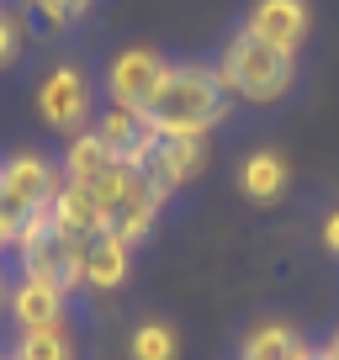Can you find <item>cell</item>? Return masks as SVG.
Listing matches in <instances>:
<instances>
[{"label":"cell","instance_id":"1","mask_svg":"<svg viewBox=\"0 0 339 360\" xmlns=\"http://www.w3.org/2000/svg\"><path fill=\"white\" fill-rule=\"evenodd\" d=\"M234 112V96L217 85L212 64H170L159 79L148 122L159 138H212Z\"/></svg>","mask_w":339,"mask_h":360},{"label":"cell","instance_id":"2","mask_svg":"<svg viewBox=\"0 0 339 360\" xmlns=\"http://www.w3.org/2000/svg\"><path fill=\"white\" fill-rule=\"evenodd\" d=\"M69 186H75V180H69ZM79 191L91 196V207H96V217H101L106 233H117L122 244H133V249L154 233L159 212H165L159 186L143 175V165H127V159L101 165L91 180H79Z\"/></svg>","mask_w":339,"mask_h":360},{"label":"cell","instance_id":"3","mask_svg":"<svg viewBox=\"0 0 339 360\" xmlns=\"http://www.w3.org/2000/svg\"><path fill=\"white\" fill-rule=\"evenodd\" d=\"M212 75L234 101L276 106V101H286L292 85H297V53H281V48L260 43L255 32L238 27V32L223 43V53L212 58Z\"/></svg>","mask_w":339,"mask_h":360},{"label":"cell","instance_id":"4","mask_svg":"<svg viewBox=\"0 0 339 360\" xmlns=\"http://www.w3.org/2000/svg\"><path fill=\"white\" fill-rule=\"evenodd\" d=\"M32 106H37L48 133H58V138L85 133V127L96 122V85H91V75H85V64H79V58L48 64L43 79H37V90H32Z\"/></svg>","mask_w":339,"mask_h":360},{"label":"cell","instance_id":"5","mask_svg":"<svg viewBox=\"0 0 339 360\" xmlns=\"http://www.w3.org/2000/svg\"><path fill=\"white\" fill-rule=\"evenodd\" d=\"M64 186V169L53 165L37 148H16V154L0 159V207L11 223H27L32 212H48Z\"/></svg>","mask_w":339,"mask_h":360},{"label":"cell","instance_id":"6","mask_svg":"<svg viewBox=\"0 0 339 360\" xmlns=\"http://www.w3.org/2000/svg\"><path fill=\"white\" fill-rule=\"evenodd\" d=\"M6 318L16 323V334L64 328L69 292L58 281H48V276H27V270H16V276H11V302H6Z\"/></svg>","mask_w":339,"mask_h":360},{"label":"cell","instance_id":"7","mask_svg":"<svg viewBox=\"0 0 339 360\" xmlns=\"http://www.w3.org/2000/svg\"><path fill=\"white\" fill-rule=\"evenodd\" d=\"M165 69H170V58L159 53V48H122V53L106 64V96H112V106L148 112Z\"/></svg>","mask_w":339,"mask_h":360},{"label":"cell","instance_id":"8","mask_svg":"<svg viewBox=\"0 0 339 360\" xmlns=\"http://www.w3.org/2000/svg\"><path fill=\"white\" fill-rule=\"evenodd\" d=\"M202 169H207V138H159V143L148 148V159H143V175L159 186L165 202L175 191H186Z\"/></svg>","mask_w":339,"mask_h":360},{"label":"cell","instance_id":"9","mask_svg":"<svg viewBox=\"0 0 339 360\" xmlns=\"http://www.w3.org/2000/svg\"><path fill=\"white\" fill-rule=\"evenodd\" d=\"M244 32H255L281 53H297L313 32V11H307V0H255L244 16Z\"/></svg>","mask_w":339,"mask_h":360},{"label":"cell","instance_id":"10","mask_svg":"<svg viewBox=\"0 0 339 360\" xmlns=\"http://www.w3.org/2000/svg\"><path fill=\"white\" fill-rule=\"evenodd\" d=\"M91 133L101 138L117 159H127V165H143L148 148L159 143L148 112H133V106H101V112H96V122H91Z\"/></svg>","mask_w":339,"mask_h":360},{"label":"cell","instance_id":"11","mask_svg":"<svg viewBox=\"0 0 339 360\" xmlns=\"http://www.w3.org/2000/svg\"><path fill=\"white\" fill-rule=\"evenodd\" d=\"M133 270V244H122L117 233H91L79 244V286L85 292H117Z\"/></svg>","mask_w":339,"mask_h":360},{"label":"cell","instance_id":"12","mask_svg":"<svg viewBox=\"0 0 339 360\" xmlns=\"http://www.w3.org/2000/svg\"><path fill=\"white\" fill-rule=\"evenodd\" d=\"M286 186H292V165H286L276 148H255V154L238 159V191H244L255 207L281 202Z\"/></svg>","mask_w":339,"mask_h":360},{"label":"cell","instance_id":"13","mask_svg":"<svg viewBox=\"0 0 339 360\" xmlns=\"http://www.w3.org/2000/svg\"><path fill=\"white\" fill-rule=\"evenodd\" d=\"M238 360H318V349L307 345L302 334H297L292 323H276V318H265V323H255L244 334V349H238Z\"/></svg>","mask_w":339,"mask_h":360},{"label":"cell","instance_id":"14","mask_svg":"<svg viewBox=\"0 0 339 360\" xmlns=\"http://www.w3.org/2000/svg\"><path fill=\"white\" fill-rule=\"evenodd\" d=\"M127 360H181V334L165 318H143L127 334Z\"/></svg>","mask_w":339,"mask_h":360},{"label":"cell","instance_id":"15","mask_svg":"<svg viewBox=\"0 0 339 360\" xmlns=\"http://www.w3.org/2000/svg\"><path fill=\"white\" fill-rule=\"evenodd\" d=\"M27 16H32V11H27L22 0H0V75L22 64L27 43H32V27H27Z\"/></svg>","mask_w":339,"mask_h":360},{"label":"cell","instance_id":"16","mask_svg":"<svg viewBox=\"0 0 339 360\" xmlns=\"http://www.w3.org/2000/svg\"><path fill=\"white\" fill-rule=\"evenodd\" d=\"M6 360H79V349L69 328H43V334H16Z\"/></svg>","mask_w":339,"mask_h":360},{"label":"cell","instance_id":"17","mask_svg":"<svg viewBox=\"0 0 339 360\" xmlns=\"http://www.w3.org/2000/svg\"><path fill=\"white\" fill-rule=\"evenodd\" d=\"M22 6H27V11H32L43 27H48V32H58V27L79 22V16H91L96 0H22Z\"/></svg>","mask_w":339,"mask_h":360},{"label":"cell","instance_id":"18","mask_svg":"<svg viewBox=\"0 0 339 360\" xmlns=\"http://www.w3.org/2000/svg\"><path fill=\"white\" fill-rule=\"evenodd\" d=\"M324 249H328V255L339 259V207H334V212L324 217Z\"/></svg>","mask_w":339,"mask_h":360},{"label":"cell","instance_id":"19","mask_svg":"<svg viewBox=\"0 0 339 360\" xmlns=\"http://www.w3.org/2000/svg\"><path fill=\"white\" fill-rule=\"evenodd\" d=\"M11 238H16V223L6 217V207H0V259L11 255Z\"/></svg>","mask_w":339,"mask_h":360},{"label":"cell","instance_id":"20","mask_svg":"<svg viewBox=\"0 0 339 360\" xmlns=\"http://www.w3.org/2000/svg\"><path fill=\"white\" fill-rule=\"evenodd\" d=\"M318 360H339V323H334V334L318 345Z\"/></svg>","mask_w":339,"mask_h":360},{"label":"cell","instance_id":"21","mask_svg":"<svg viewBox=\"0 0 339 360\" xmlns=\"http://www.w3.org/2000/svg\"><path fill=\"white\" fill-rule=\"evenodd\" d=\"M6 302H11V276H6V265H0V318H6Z\"/></svg>","mask_w":339,"mask_h":360}]
</instances>
